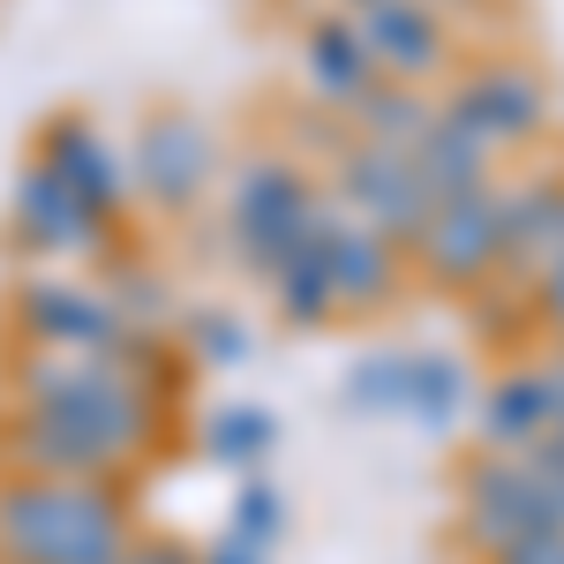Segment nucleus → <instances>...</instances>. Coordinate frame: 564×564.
I'll return each instance as SVG.
<instances>
[{"instance_id":"1","label":"nucleus","mask_w":564,"mask_h":564,"mask_svg":"<svg viewBox=\"0 0 564 564\" xmlns=\"http://www.w3.org/2000/svg\"><path fill=\"white\" fill-rule=\"evenodd\" d=\"M129 542L121 481H0V564H113Z\"/></svg>"},{"instance_id":"2","label":"nucleus","mask_w":564,"mask_h":564,"mask_svg":"<svg viewBox=\"0 0 564 564\" xmlns=\"http://www.w3.org/2000/svg\"><path fill=\"white\" fill-rule=\"evenodd\" d=\"M316 204H324V188L294 159H249L241 181H234V196H226V241H234V257L249 263L257 279H271L279 257L316 226Z\"/></svg>"},{"instance_id":"3","label":"nucleus","mask_w":564,"mask_h":564,"mask_svg":"<svg viewBox=\"0 0 564 564\" xmlns=\"http://www.w3.org/2000/svg\"><path fill=\"white\" fill-rule=\"evenodd\" d=\"M339 204L354 218H369L384 241L399 249H414V234L430 226L436 196L430 181L414 174V151H399V143H369V135H354L347 151H339Z\"/></svg>"},{"instance_id":"4","label":"nucleus","mask_w":564,"mask_h":564,"mask_svg":"<svg viewBox=\"0 0 564 564\" xmlns=\"http://www.w3.org/2000/svg\"><path fill=\"white\" fill-rule=\"evenodd\" d=\"M129 181L159 204V212H188L204 204V188L218 181V135L204 113L188 106H166L135 129V151H129Z\"/></svg>"},{"instance_id":"5","label":"nucleus","mask_w":564,"mask_h":564,"mask_svg":"<svg viewBox=\"0 0 564 564\" xmlns=\"http://www.w3.org/2000/svg\"><path fill=\"white\" fill-rule=\"evenodd\" d=\"M406 257L422 263V279L444 294H475L481 279L505 263V226H497V181L475 196H444L430 212V226L414 234Z\"/></svg>"},{"instance_id":"6","label":"nucleus","mask_w":564,"mask_h":564,"mask_svg":"<svg viewBox=\"0 0 564 564\" xmlns=\"http://www.w3.org/2000/svg\"><path fill=\"white\" fill-rule=\"evenodd\" d=\"M550 527H564V505L520 452H497V459L467 467V542L481 557H497L520 534H550Z\"/></svg>"},{"instance_id":"7","label":"nucleus","mask_w":564,"mask_h":564,"mask_svg":"<svg viewBox=\"0 0 564 564\" xmlns=\"http://www.w3.org/2000/svg\"><path fill=\"white\" fill-rule=\"evenodd\" d=\"M444 113L467 135H481L489 151L534 143V135L550 129V84H542L534 68H520V61H489V68H467V76L452 84Z\"/></svg>"},{"instance_id":"8","label":"nucleus","mask_w":564,"mask_h":564,"mask_svg":"<svg viewBox=\"0 0 564 564\" xmlns=\"http://www.w3.org/2000/svg\"><path fill=\"white\" fill-rule=\"evenodd\" d=\"M15 332L31 347H61V354H113L129 339L106 286H76V279H23L15 286Z\"/></svg>"},{"instance_id":"9","label":"nucleus","mask_w":564,"mask_h":564,"mask_svg":"<svg viewBox=\"0 0 564 564\" xmlns=\"http://www.w3.org/2000/svg\"><path fill=\"white\" fill-rule=\"evenodd\" d=\"M8 218H15V241H23L31 257H106V241H113V218L90 212L84 196H76L68 181H53L39 159L15 174Z\"/></svg>"},{"instance_id":"10","label":"nucleus","mask_w":564,"mask_h":564,"mask_svg":"<svg viewBox=\"0 0 564 564\" xmlns=\"http://www.w3.org/2000/svg\"><path fill=\"white\" fill-rule=\"evenodd\" d=\"M316 241H324V263H332V294H339V308H354V316L391 308V294H399V257H406L399 241H384L369 218H354L339 196H324Z\"/></svg>"},{"instance_id":"11","label":"nucleus","mask_w":564,"mask_h":564,"mask_svg":"<svg viewBox=\"0 0 564 564\" xmlns=\"http://www.w3.org/2000/svg\"><path fill=\"white\" fill-rule=\"evenodd\" d=\"M31 159H39L53 181H68L76 196H84L90 212H121V196H129V159L106 143V129L90 121V113H53L31 143Z\"/></svg>"},{"instance_id":"12","label":"nucleus","mask_w":564,"mask_h":564,"mask_svg":"<svg viewBox=\"0 0 564 564\" xmlns=\"http://www.w3.org/2000/svg\"><path fill=\"white\" fill-rule=\"evenodd\" d=\"M497 226H505L497 271H512V286H520L564 249V174H527L520 188H497Z\"/></svg>"},{"instance_id":"13","label":"nucleus","mask_w":564,"mask_h":564,"mask_svg":"<svg viewBox=\"0 0 564 564\" xmlns=\"http://www.w3.org/2000/svg\"><path fill=\"white\" fill-rule=\"evenodd\" d=\"M361 39L377 53V68L399 84H422L452 61V39L436 23V8H422V0H361Z\"/></svg>"},{"instance_id":"14","label":"nucleus","mask_w":564,"mask_h":564,"mask_svg":"<svg viewBox=\"0 0 564 564\" xmlns=\"http://www.w3.org/2000/svg\"><path fill=\"white\" fill-rule=\"evenodd\" d=\"M0 452H8L15 475H53V481H121L129 475V467L106 459L98 444L53 430V422H39V414H23V406H15V422H8V436H0Z\"/></svg>"},{"instance_id":"15","label":"nucleus","mask_w":564,"mask_h":564,"mask_svg":"<svg viewBox=\"0 0 564 564\" xmlns=\"http://www.w3.org/2000/svg\"><path fill=\"white\" fill-rule=\"evenodd\" d=\"M414 151V174L430 181V196L444 204V196H475V188H489L497 181V151L481 143V135H467L444 106L430 113V129L406 143Z\"/></svg>"},{"instance_id":"16","label":"nucleus","mask_w":564,"mask_h":564,"mask_svg":"<svg viewBox=\"0 0 564 564\" xmlns=\"http://www.w3.org/2000/svg\"><path fill=\"white\" fill-rule=\"evenodd\" d=\"M377 76H384V68H377L369 39H361V23H347V15L308 23V84H316V98H324L332 113H347Z\"/></svg>"},{"instance_id":"17","label":"nucleus","mask_w":564,"mask_h":564,"mask_svg":"<svg viewBox=\"0 0 564 564\" xmlns=\"http://www.w3.org/2000/svg\"><path fill=\"white\" fill-rule=\"evenodd\" d=\"M557 430V391H550V369H512L481 391V436L497 452H520L534 436Z\"/></svg>"},{"instance_id":"18","label":"nucleus","mask_w":564,"mask_h":564,"mask_svg":"<svg viewBox=\"0 0 564 564\" xmlns=\"http://www.w3.org/2000/svg\"><path fill=\"white\" fill-rule=\"evenodd\" d=\"M467 406H475V377H467L459 354H414L406 361V414L430 436H452Z\"/></svg>"},{"instance_id":"19","label":"nucleus","mask_w":564,"mask_h":564,"mask_svg":"<svg viewBox=\"0 0 564 564\" xmlns=\"http://www.w3.org/2000/svg\"><path fill=\"white\" fill-rule=\"evenodd\" d=\"M324 212V204H316ZM271 294H279V316L286 324H324V316H339V294H332V263H324V241H316V226H308L302 241L279 257L271 271Z\"/></svg>"},{"instance_id":"20","label":"nucleus","mask_w":564,"mask_h":564,"mask_svg":"<svg viewBox=\"0 0 564 564\" xmlns=\"http://www.w3.org/2000/svg\"><path fill=\"white\" fill-rule=\"evenodd\" d=\"M347 113H354V135H369V143H399V151H406L414 135L430 129L436 106H430V98H422L414 84H399V76H377V84L361 90Z\"/></svg>"},{"instance_id":"21","label":"nucleus","mask_w":564,"mask_h":564,"mask_svg":"<svg viewBox=\"0 0 564 564\" xmlns=\"http://www.w3.org/2000/svg\"><path fill=\"white\" fill-rule=\"evenodd\" d=\"M204 444H212V459H226V467H257V459H271V444H279V422L263 406H249V399H234V406H218L212 422H204Z\"/></svg>"},{"instance_id":"22","label":"nucleus","mask_w":564,"mask_h":564,"mask_svg":"<svg viewBox=\"0 0 564 564\" xmlns=\"http://www.w3.org/2000/svg\"><path fill=\"white\" fill-rule=\"evenodd\" d=\"M406 361H414V354H399V347L361 354L347 369V406L354 414H406Z\"/></svg>"},{"instance_id":"23","label":"nucleus","mask_w":564,"mask_h":564,"mask_svg":"<svg viewBox=\"0 0 564 564\" xmlns=\"http://www.w3.org/2000/svg\"><path fill=\"white\" fill-rule=\"evenodd\" d=\"M279 534H286V497H279L271 481H249V489L234 497V542L263 550V542H279Z\"/></svg>"},{"instance_id":"24","label":"nucleus","mask_w":564,"mask_h":564,"mask_svg":"<svg viewBox=\"0 0 564 564\" xmlns=\"http://www.w3.org/2000/svg\"><path fill=\"white\" fill-rule=\"evenodd\" d=\"M188 332H196V354H204V361H226V369H234V361L249 354V332H241L234 316H196Z\"/></svg>"},{"instance_id":"25","label":"nucleus","mask_w":564,"mask_h":564,"mask_svg":"<svg viewBox=\"0 0 564 564\" xmlns=\"http://www.w3.org/2000/svg\"><path fill=\"white\" fill-rule=\"evenodd\" d=\"M527 286H534V316H542V324H550V332L564 339V249L542 263V271H534Z\"/></svg>"},{"instance_id":"26","label":"nucleus","mask_w":564,"mask_h":564,"mask_svg":"<svg viewBox=\"0 0 564 564\" xmlns=\"http://www.w3.org/2000/svg\"><path fill=\"white\" fill-rule=\"evenodd\" d=\"M489 564H564V527H550V534H520V542H505Z\"/></svg>"},{"instance_id":"27","label":"nucleus","mask_w":564,"mask_h":564,"mask_svg":"<svg viewBox=\"0 0 564 564\" xmlns=\"http://www.w3.org/2000/svg\"><path fill=\"white\" fill-rule=\"evenodd\" d=\"M113 564H204V557H188L181 542H129Z\"/></svg>"},{"instance_id":"28","label":"nucleus","mask_w":564,"mask_h":564,"mask_svg":"<svg viewBox=\"0 0 564 564\" xmlns=\"http://www.w3.org/2000/svg\"><path fill=\"white\" fill-rule=\"evenodd\" d=\"M204 564H263V557H257V550H249V542H226V550H212V557H204Z\"/></svg>"},{"instance_id":"29","label":"nucleus","mask_w":564,"mask_h":564,"mask_svg":"<svg viewBox=\"0 0 564 564\" xmlns=\"http://www.w3.org/2000/svg\"><path fill=\"white\" fill-rule=\"evenodd\" d=\"M550 391H557V414H564V354L550 361Z\"/></svg>"},{"instance_id":"30","label":"nucleus","mask_w":564,"mask_h":564,"mask_svg":"<svg viewBox=\"0 0 564 564\" xmlns=\"http://www.w3.org/2000/svg\"><path fill=\"white\" fill-rule=\"evenodd\" d=\"M422 8H467V0H422Z\"/></svg>"},{"instance_id":"31","label":"nucleus","mask_w":564,"mask_h":564,"mask_svg":"<svg viewBox=\"0 0 564 564\" xmlns=\"http://www.w3.org/2000/svg\"><path fill=\"white\" fill-rule=\"evenodd\" d=\"M347 8H361V0H347Z\"/></svg>"},{"instance_id":"32","label":"nucleus","mask_w":564,"mask_h":564,"mask_svg":"<svg viewBox=\"0 0 564 564\" xmlns=\"http://www.w3.org/2000/svg\"><path fill=\"white\" fill-rule=\"evenodd\" d=\"M557 430H564V414H557Z\"/></svg>"}]
</instances>
